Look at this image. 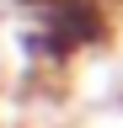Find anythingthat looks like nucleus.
<instances>
[]
</instances>
